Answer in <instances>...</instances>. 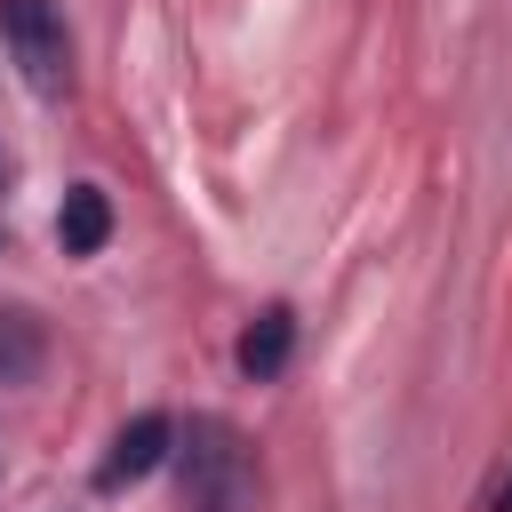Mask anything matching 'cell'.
<instances>
[{
    "label": "cell",
    "mask_w": 512,
    "mask_h": 512,
    "mask_svg": "<svg viewBox=\"0 0 512 512\" xmlns=\"http://www.w3.org/2000/svg\"><path fill=\"white\" fill-rule=\"evenodd\" d=\"M288 352H296V312L272 304V312L240 336V376H248V384H272V376L288 368Z\"/></svg>",
    "instance_id": "5b68a950"
},
{
    "label": "cell",
    "mask_w": 512,
    "mask_h": 512,
    "mask_svg": "<svg viewBox=\"0 0 512 512\" xmlns=\"http://www.w3.org/2000/svg\"><path fill=\"white\" fill-rule=\"evenodd\" d=\"M104 240H112V200H104L96 184H72L64 208H56V248H64V256H96Z\"/></svg>",
    "instance_id": "277c9868"
},
{
    "label": "cell",
    "mask_w": 512,
    "mask_h": 512,
    "mask_svg": "<svg viewBox=\"0 0 512 512\" xmlns=\"http://www.w3.org/2000/svg\"><path fill=\"white\" fill-rule=\"evenodd\" d=\"M8 176H16V160H8V152H0V192H8Z\"/></svg>",
    "instance_id": "ba28073f"
},
{
    "label": "cell",
    "mask_w": 512,
    "mask_h": 512,
    "mask_svg": "<svg viewBox=\"0 0 512 512\" xmlns=\"http://www.w3.org/2000/svg\"><path fill=\"white\" fill-rule=\"evenodd\" d=\"M0 40H8V56H16L32 96H64L72 88V40H64L56 0H0Z\"/></svg>",
    "instance_id": "6da1fadb"
},
{
    "label": "cell",
    "mask_w": 512,
    "mask_h": 512,
    "mask_svg": "<svg viewBox=\"0 0 512 512\" xmlns=\"http://www.w3.org/2000/svg\"><path fill=\"white\" fill-rule=\"evenodd\" d=\"M496 512H512V472H504V480H496Z\"/></svg>",
    "instance_id": "52a82bcc"
},
{
    "label": "cell",
    "mask_w": 512,
    "mask_h": 512,
    "mask_svg": "<svg viewBox=\"0 0 512 512\" xmlns=\"http://www.w3.org/2000/svg\"><path fill=\"white\" fill-rule=\"evenodd\" d=\"M48 360V328L32 312H0V384H32Z\"/></svg>",
    "instance_id": "8992f818"
},
{
    "label": "cell",
    "mask_w": 512,
    "mask_h": 512,
    "mask_svg": "<svg viewBox=\"0 0 512 512\" xmlns=\"http://www.w3.org/2000/svg\"><path fill=\"white\" fill-rule=\"evenodd\" d=\"M184 496H192V512H240V496H248V464H240L232 424H216V416L192 424V448H184Z\"/></svg>",
    "instance_id": "7a4b0ae2"
},
{
    "label": "cell",
    "mask_w": 512,
    "mask_h": 512,
    "mask_svg": "<svg viewBox=\"0 0 512 512\" xmlns=\"http://www.w3.org/2000/svg\"><path fill=\"white\" fill-rule=\"evenodd\" d=\"M168 440H176V424H168L160 408H144V416H128V424L112 432V456L96 464V488H128V480H144V472H160V464H168Z\"/></svg>",
    "instance_id": "3957f363"
}]
</instances>
